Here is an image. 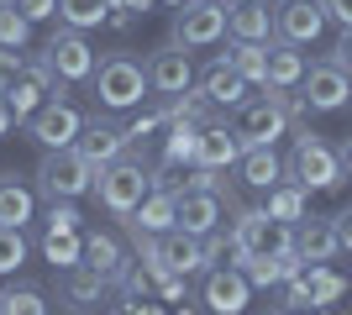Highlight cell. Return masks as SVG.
I'll list each match as a JSON object with an SVG mask.
<instances>
[{
    "label": "cell",
    "instance_id": "cell-1",
    "mask_svg": "<svg viewBox=\"0 0 352 315\" xmlns=\"http://www.w3.org/2000/svg\"><path fill=\"white\" fill-rule=\"evenodd\" d=\"M305 105L289 100L284 90H274V84H263V95L258 100H242L236 105V137H242V148H274L284 132H289V121L300 116Z\"/></svg>",
    "mask_w": 352,
    "mask_h": 315
},
{
    "label": "cell",
    "instance_id": "cell-2",
    "mask_svg": "<svg viewBox=\"0 0 352 315\" xmlns=\"http://www.w3.org/2000/svg\"><path fill=\"white\" fill-rule=\"evenodd\" d=\"M89 84H95L100 110H137V105L153 95V84H147V63H137L132 53H105V58L95 63Z\"/></svg>",
    "mask_w": 352,
    "mask_h": 315
},
{
    "label": "cell",
    "instance_id": "cell-3",
    "mask_svg": "<svg viewBox=\"0 0 352 315\" xmlns=\"http://www.w3.org/2000/svg\"><path fill=\"white\" fill-rule=\"evenodd\" d=\"M284 179H294L300 189H337V184H347V174H342L337 148H326L310 126H300L294 132V152L284 163Z\"/></svg>",
    "mask_w": 352,
    "mask_h": 315
},
{
    "label": "cell",
    "instance_id": "cell-4",
    "mask_svg": "<svg viewBox=\"0 0 352 315\" xmlns=\"http://www.w3.org/2000/svg\"><path fill=\"white\" fill-rule=\"evenodd\" d=\"M147 189H153V174H147L137 158H116V163H105L100 174H95V200H100V210L116 215V221H126V215L142 205Z\"/></svg>",
    "mask_w": 352,
    "mask_h": 315
},
{
    "label": "cell",
    "instance_id": "cell-5",
    "mask_svg": "<svg viewBox=\"0 0 352 315\" xmlns=\"http://www.w3.org/2000/svg\"><path fill=\"white\" fill-rule=\"evenodd\" d=\"M95 174H100V168L79 152V142H74V148H47L43 163H37V184H43L47 200H79V195H89V189H95Z\"/></svg>",
    "mask_w": 352,
    "mask_h": 315
},
{
    "label": "cell",
    "instance_id": "cell-6",
    "mask_svg": "<svg viewBox=\"0 0 352 315\" xmlns=\"http://www.w3.org/2000/svg\"><path fill=\"white\" fill-rule=\"evenodd\" d=\"M232 247H242L248 257L294 253V226L289 221H274L268 205H248V210H236V221H232Z\"/></svg>",
    "mask_w": 352,
    "mask_h": 315
},
{
    "label": "cell",
    "instance_id": "cell-7",
    "mask_svg": "<svg viewBox=\"0 0 352 315\" xmlns=\"http://www.w3.org/2000/svg\"><path fill=\"white\" fill-rule=\"evenodd\" d=\"M105 300H111V279L89 263H74V268L58 273V305L69 315H105Z\"/></svg>",
    "mask_w": 352,
    "mask_h": 315
},
{
    "label": "cell",
    "instance_id": "cell-8",
    "mask_svg": "<svg viewBox=\"0 0 352 315\" xmlns=\"http://www.w3.org/2000/svg\"><path fill=\"white\" fill-rule=\"evenodd\" d=\"M347 100H352V79H347V69H342L337 58L305 69V79H300V105H305V110L331 116V110H342Z\"/></svg>",
    "mask_w": 352,
    "mask_h": 315
},
{
    "label": "cell",
    "instance_id": "cell-9",
    "mask_svg": "<svg viewBox=\"0 0 352 315\" xmlns=\"http://www.w3.org/2000/svg\"><path fill=\"white\" fill-rule=\"evenodd\" d=\"M21 132H27L32 142H43V148H74L79 132H85V116H79L69 100H47L21 121Z\"/></svg>",
    "mask_w": 352,
    "mask_h": 315
},
{
    "label": "cell",
    "instance_id": "cell-10",
    "mask_svg": "<svg viewBox=\"0 0 352 315\" xmlns=\"http://www.w3.org/2000/svg\"><path fill=\"white\" fill-rule=\"evenodd\" d=\"M226 37V5L216 0H184L174 16V43L179 47H210Z\"/></svg>",
    "mask_w": 352,
    "mask_h": 315
},
{
    "label": "cell",
    "instance_id": "cell-11",
    "mask_svg": "<svg viewBox=\"0 0 352 315\" xmlns=\"http://www.w3.org/2000/svg\"><path fill=\"white\" fill-rule=\"evenodd\" d=\"M147 84H153V95L158 100H174V95H184L195 84V63H190V53L179 43H163V47H153L147 53Z\"/></svg>",
    "mask_w": 352,
    "mask_h": 315
},
{
    "label": "cell",
    "instance_id": "cell-12",
    "mask_svg": "<svg viewBox=\"0 0 352 315\" xmlns=\"http://www.w3.org/2000/svg\"><path fill=\"white\" fill-rule=\"evenodd\" d=\"M47 63H53V74L63 79V84H79V79H89L95 74V53H89V43H85V32H74V27H58L53 37H47Z\"/></svg>",
    "mask_w": 352,
    "mask_h": 315
},
{
    "label": "cell",
    "instance_id": "cell-13",
    "mask_svg": "<svg viewBox=\"0 0 352 315\" xmlns=\"http://www.w3.org/2000/svg\"><path fill=\"white\" fill-rule=\"evenodd\" d=\"M326 32V11H321V0H284L279 11H274V37L289 47H305L316 43Z\"/></svg>",
    "mask_w": 352,
    "mask_h": 315
},
{
    "label": "cell",
    "instance_id": "cell-14",
    "mask_svg": "<svg viewBox=\"0 0 352 315\" xmlns=\"http://www.w3.org/2000/svg\"><path fill=\"white\" fill-rule=\"evenodd\" d=\"M252 300V284H248V273L242 268H210L206 273V284H200V305H210L216 315H242Z\"/></svg>",
    "mask_w": 352,
    "mask_h": 315
},
{
    "label": "cell",
    "instance_id": "cell-15",
    "mask_svg": "<svg viewBox=\"0 0 352 315\" xmlns=\"http://www.w3.org/2000/svg\"><path fill=\"white\" fill-rule=\"evenodd\" d=\"M126 148H132V137H126V126H116L111 116H89L85 132H79V152H85L95 168L126 158Z\"/></svg>",
    "mask_w": 352,
    "mask_h": 315
},
{
    "label": "cell",
    "instance_id": "cell-16",
    "mask_svg": "<svg viewBox=\"0 0 352 315\" xmlns=\"http://www.w3.org/2000/svg\"><path fill=\"white\" fill-rule=\"evenodd\" d=\"M294 253L305 263H331L342 253V237H337V221L331 215H300L294 221Z\"/></svg>",
    "mask_w": 352,
    "mask_h": 315
},
{
    "label": "cell",
    "instance_id": "cell-17",
    "mask_svg": "<svg viewBox=\"0 0 352 315\" xmlns=\"http://www.w3.org/2000/svg\"><path fill=\"white\" fill-rule=\"evenodd\" d=\"M242 137H236V126H226V121H210V126H200V148H195V163L200 168H236L242 163Z\"/></svg>",
    "mask_w": 352,
    "mask_h": 315
},
{
    "label": "cell",
    "instance_id": "cell-18",
    "mask_svg": "<svg viewBox=\"0 0 352 315\" xmlns=\"http://www.w3.org/2000/svg\"><path fill=\"white\" fill-rule=\"evenodd\" d=\"M226 5V32L236 43H268L274 37V11L268 0H221Z\"/></svg>",
    "mask_w": 352,
    "mask_h": 315
},
{
    "label": "cell",
    "instance_id": "cell-19",
    "mask_svg": "<svg viewBox=\"0 0 352 315\" xmlns=\"http://www.w3.org/2000/svg\"><path fill=\"white\" fill-rule=\"evenodd\" d=\"M174 226L190 231V237H210V231L221 226V195H210V189H179Z\"/></svg>",
    "mask_w": 352,
    "mask_h": 315
},
{
    "label": "cell",
    "instance_id": "cell-20",
    "mask_svg": "<svg viewBox=\"0 0 352 315\" xmlns=\"http://www.w3.org/2000/svg\"><path fill=\"white\" fill-rule=\"evenodd\" d=\"M174 210H179V195L153 184L147 200L126 215V226H132V237H163V231H174Z\"/></svg>",
    "mask_w": 352,
    "mask_h": 315
},
{
    "label": "cell",
    "instance_id": "cell-21",
    "mask_svg": "<svg viewBox=\"0 0 352 315\" xmlns=\"http://www.w3.org/2000/svg\"><path fill=\"white\" fill-rule=\"evenodd\" d=\"M200 90H206V100H210V105H226V110H236V105L248 100V79L236 74L226 58H216L206 74H200Z\"/></svg>",
    "mask_w": 352,
    "mask_h": 315
},
{
    "label": "cell",
    "instance_id": "cell-22",
    "mask_svg": "<svg viewBox=\"0 0 352 315\" xmlns=\"http://www.w3.org/2000/svg\"><path fill=\"white\" fill-rule=\"evenodd\" d=\"M32 215H37V195L16 174H0V226H21L27 231Z\"/></svg>",
    "mask_w": 352,
    "mask_h": 315
},
{
    "label": "cell",
    "instance_id": "cell-23",
    "mask_svg": "<svg viewBox=\"0 0 352 315\" xmlns=\"http://www.w3.org/2000/svg\"><path fill=\"white\" fill-rule=\"evenodd\" d=\"M236 174H242L248 189H274V184L284 179V158L274 148H248V152H242V163H236Z\"/></svg>",
    "mask_w": 352,
    "mask_h": 315
},
{
    "label": "cell",
    "instance_id": "cell-24",
    "mask_svg": "<svg viewBox=\"0 0 352 315\" xmlns=\"http://www.w3.org/2000/svg\"><path fill=\"white\" fill-rule=\"evenodd\" d=\"M305 79V53L289 43H268V84L274 90H294Z\"/></svg>",
    "mask_w": 352,
    "mask_h": 315
},
{
    "label": "cell",
    "instance_id": "cell-25",
    "mask_svg": "<svg viewBox=\"0 0 352 315\" xmlns=\"http://www.w3.org/2000/svg\"><path fill=\"white\" fill-rule=\"evenodd\" d=\"M195 148H200V126L195 121H168L163 126V168L195 163Z\"/></svg>",
    "mask_w": 352,
    "mask_h": 315
},
{
    "label": "cell",
    "instance_id": "cell-26",
    "mask_svg": "<svg viewBox=\"0 0 352 315\" xmlns=\"http://www.w3.org/2000/svg\"><path fill=\"white\" fill-rule=\"evenodd\" d=\"M85 263L89 268H100L105 279H116L126 268V253H121V242L111 231H85Z\"/></svg>",
    "mask_w": 352,
    "mask_h": 315
},
{
    "label": "cell",
    "instance_id": "cell-27",
    "mask_svg": "<svg viewBox=\"0 0 352 315\" xmlns=\"http://www.w3.org/2000/svg\"><path fill=\"white\" fill-rule=\"evenodd\" d=\"M226 63H232L248 84H268V43H236V37H232Z\"/></svg>",
    "mask_w": 352,
    "mask_h": 315
},
{
    "label": "cell",
    "instance_id": "cell-28",
    "mask_svg": "<svg viewBox=\"0 0 352 315\" xmlns=\"http://www.w3.org/2000/svg\"><path fill=\"white\" fill-rule=\"evenodd\" d=\"M43 257L53 263V268L85 263V231H43Z\"/></svg>",
    "mask_w": 352,
    "mask_h": 315
},
{
    "label": "cell",
    "instance_id": "cell-29",
    "mask_svg": "<svg viewBox=\"0 0 352 315\" xmlns=\"http://www.w3.org/2000/svg\"><path fill=\"white\" fill-rule=\"evenodd\" d=\"M305 195H310V189H300V184H294V179H279V184H274V189H268V215H274V221H300V215H310V210H305Z\"/></svg>",
    "mask_w": 352,
    "mask_h": 315
},
{
    "label": "cell",
    "instance_id": "cell-30",
    "mask_svg": "<svg viewBox=\"0 0 352 315\" xmlns=\"http://www.w3.org/2000/svg\"><path fill=\"white\" fill-rule=\"evenodd\" d=\"M105 16H111V0H58V21L74 32L105 27Z\"/></svg>",
    "mask_w": 352,
    "mask_h": 315
},
{
    "label": "cell",
    "instance_id": "cell-31",
    "mask_svg": "<svg viewBox=\"0 0 352 315\" xmlns=\"http://www.w3.org/2000/svg\"><path fill=\"white\" fill-rule=\"evenodd\" d=\"M0 315H47V294L37 284H11L0 294Z\"/></svg>",
    "mask_w": 352,
    "mask_h": 315
},
{
    "label": "cell",
    "instance_id": "cell-32",
    "mask_svg": "<svg viewBox=\"0 0 352 315\" xmlns=\"http://www.w3.org/2000/svg\"><path fill=\"white\" fill-rule=\"evenodd\" d=\"M305 284H310V300H316V310H321V305H331V300H342V273H331L326 268V263H310L305 268Z\"/></svg>",
    "mask_w": 352,
    "mask_h": 315
},
{
    "label": "cell",
    "instance_id": "cell-33",
    "mask_svg": "<svg viewBox=\"0 0 352 315\" xmlns=\"http://www.w3.org/2000/svg\"><path fill=\"white\" fill-rule=\"evenodd\" d=\"M32 21L16 11V0H0V47H27Z\"/></svg>",
    "mask_w": 352,
    "mask_h": 315
},
{
    "label": "cell",
    "instance_id": "cell-34",
    "mask_svg": "<svg viewBox=\"0 0 352 315\" xmlns=\"http://www.w3.org/2000/svg\"><path fill=\"white\" fill-rule=\"evenodd\" d=\"M27 263V237L21 226H0V273H16Z\"/></svg>",
    "mask_w": 352,
    "mask_h": 315
},
{
    "label": "cell",
    "instance_id": "cell-35",
    "mask_svg": "<svg viewBox=\"0 0 352 315\" xmlns=\"http://www.w3.org/2000/svg\"><path fill=\"white\" fill-rule=\"evenodd\" d=\"M21 74H27V53L21 47H0V95L11 90Z\"/></svg>",
    "mask_w": 352,
    "mask_h": 315
},
{
    "label": "cell",
    "instance_id": "cell-36",
    "mask_svg": "<svg viewBox=\"0 0 352 315\" xmlns=\"http://www.w3.org/2000/svg\"><path fill=\"white\" fill-rule=\"evenodd\" d=\"M47 231H79V210H74V200H47Z\"/></svg>",
    "mask_w": 352,
    "mask_h": 315
},
{
    "label": "cell",
    "instance_id": "cell-37",
    "mask_svg": "<svg viewBox=\"0 0 352 315\" xmlns=\"http://www.w3.org/2000/svg\"><path fill=\"white\" fill-rule=\"evenodd\" d=\"M284 289V310H316V300H310V284H305V273L300 279H289V284H279Z\"/></svg>",
    "mask_w": 352,
    "mask_h": 315
},
{
    "label": "cell",
    "instance_id": "cell-38",
    "mask_svg": "<svg viewBox=\"0 0 352 315\" xmlns=\"http://www.w3.org/2000/svg\"><path fill=\"white\" fill-rule=\"evenodd\" d=\"M16 11L27 16L32 27H43V21H53V16H58V0H16Z\"/></svg>",
    "mask_w": 352,
    "mask_h": 315
},
{
    "label": "cell",
    "instance_id": "cell-39",
    "mask_svg": "<svg viewBox=\"0 0 352 315\" xmlns=\"http://www.w3.org/2000/svg\"><path fill=\"white\" fill-rule=\"evenodd\" d=\"M326 21H342V27H352V0H321Z\"/></svg>",
    "mask_w": 352,
    "mask_h": 315
},
{
    "label": "cell",
    "instance_id": "cell-40",
    "mask_svg": "<svg viewBox=\"0 0 352 315\" xmlns=\"http://www.w3.org/2000/svg\"><path fill=\"white\" fill-rule=\"evenodd\" d=\"M331 221H337V237H342V253H352V205H347V210H337V215H331Z\"/></svg>",
    "mask_w": 352,
    "mask_h": 315
},
{
    "label": "cell",
    "instance_id": "cell-41",
    "mask_svg": "<svg viewBox=\"0 0 352 315\" xmlns=\"http://www.w3.org/2000/svg\"><path fill=\"white\" fill-rule=\"evenodd\" d=\"M337 63L352 74V27H342V37H337Z\"/></svg>",
    "mask_w": 352,
    "mask_h": 315
},
{
    "label": "cell",
    "instance_id": "cell-42",
    "mask_svg": "<svg viewBox=\"0 0 352 315\" xmlns=\"http://www.w3.org/2000/svg\"><path fill=\"white\" fill-rule=\"evenodd\" d=\"M11 126H16V116H11V100L0 95V137H11Z\"/></svg>",
    "mask_w": 352,
    "mask_h": 315
},
{
    "label": "cell",
    "instance_id": "cell-43",
    "mask_svg": "<svg viewBox=\"0 0 352 315\" xmlns=\"http://www.w3.org/2000/svg\"><path fill=\"white\" fill-rule=\"evenodd\" d=\"M337 158H342V174H347V179H352V137H347V142H342V148H337Z\"/></svg>",
    "mask_w": 352,
    "mask_h": 315
},
{
    "label": "cell",
    "instance_id": "cell-44",
    "mask_svg": "<svg viewBox=\"0 0 352 315\" xmlns=\"http://www.w3.org/2000/svg\"><path fill=\"white\" fill-rule=\"evenodd\" d=\"M111 11H132L137 16V11H147V0H111Z\"/></svg>",
    "mask_w": 352,
    "mask_h": 315
},
{
    "label": "cell",
    "instance_id": "cell-45",
    "mask_svg": "<svg viewBox=\"0 0 352 315\" xmlns=\"http://www.w3.org/2000/svg\"><path fill=\"white\" fill-rule=\"evenodd\" d=\"M174 315H195V305H179V310H174Z\"/></svg>",
    "mask_w": 352,
    "mask_h": 315
},
{
    "label": "cell",
    "instance_id": "cell-46",
    "mask_svg": "<svg viewBox=\"0 0 352 315\" xmlns=\"http://www.w3.org/2000/svg\"><path fill=\"white\" fill-rule=\"evenodd\" d=\"M168 5H184V0H168Z\"/></svg>",
    "mask_w": 352,
    "mask_h": 315
},
{
    "label": "cell",
    "instance_id": "cell-47",
    "mask_svg": "<svg viewBox=\"0 0 352 315\" xmlns=\"http://www.w3.org/2000/svg\"><path fill=\"white\" fill-rule=\"evenodd\" d=\"M310 315H326V310H310Z\"/></svg>",
    "mask_w": 352,
    "mask_h": 315
},
{
    "label": "cell",
    "instance_id": "cell-48",
    "mask_svg": "<svg viewBox=\"0 0 352 315\" xmlns=\"http://www.w3.org/2000/svg\"><path fill=\"white\" fill-rule=\"evenodd\" d=\"M216 5H221V0H216Z\"/></svg>",
    "mask_w": 352,
    "mask_h": 315
}]
</instances>
